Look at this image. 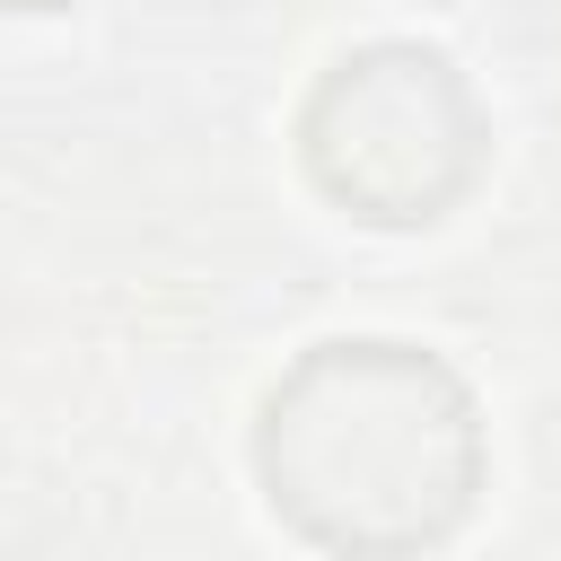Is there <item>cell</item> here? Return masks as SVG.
<instances>
[{"label":"cell","instance_id":"6da1fadb","mask_svg":"<svg viewBox=\"0 0 561 561\" xmlns=\"http://www.w3.org/2000/svg\"><path fill=\"white\" fill-rule=\"evenodd\" d=\"M254 473L280 526L333 561H412L482 500L473 386L386 333L316 342L254 421Z\"/></svg>","mask_w":561,"mask_h":561},{"label":"cell","instance_id":"7a4b0ae2","mask_svg":"<svg viewBox=\"0 0 561 561\" xmlns=\"http://www.w3.org/2000/svg\"><path fill=\"white\" fill-rule=\"evenodd\" d=\"M412 131H438V140H465L482 131L465 79L447 53L430 44H368V53H342L324 70V88L307 96V175L351 210V219H377V228H430L465 202V184L482 167L465 158H438V149H412Z\"/></svg>","mask_w":561,"mask_h":561}]
</instances>
